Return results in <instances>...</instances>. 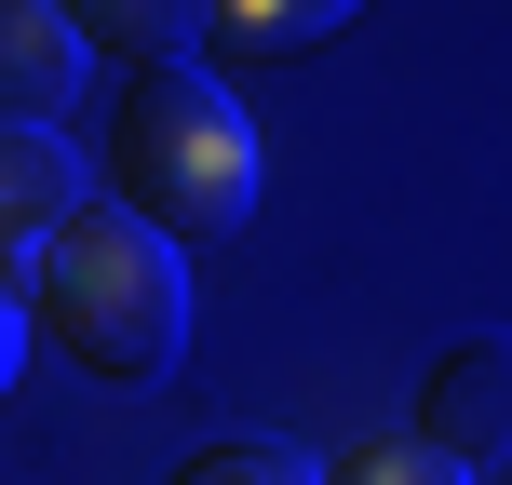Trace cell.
Segmentation results:
<instances>
[{"label":"cell","mask_w":512,"mask_h":485,"mask_svg":"<svg viewBox=\"0 0 512 485\" xmlns=\"http://www.w3.org/2000/svg\"><path fill=\"white\" fill-rule=\"evenodd\" d=\"M68 203H81V149L54 122H0V297L14 310H27V256Z\"/></svg>","instance_id":"cell-4"},{"label":"cell","mask_w":512,"mask_h":485,"mask_svg":"<svg viewBox=\"0 0 512 485\" xmlns=\"http://www.w3.org/2000/svg\"><path fill=\"white\" fill-rule=\"evenodd\" d=\"M54 27L108 68H189L203 54V0H54Z\"/></svg>","instance_id":"cell-5"},{"label":"cell","mask_w":512,"mask_h":485,"mask_svg":"<svg viewBox=\"0 0 512 485\" xmlns=\"http://www.w3.org/2000/svg\"><path fill=\"white\" fill-rule=\"evenodd\" d=\"M176 485H310V459L297 445H256V432H230V445H203Z\"/></svg>","instance_id":"cell-9"},{"label":"cell","mask_w":512,"mask_h":485,"mask_svg":"<svg viewBox=\"0 0 512 485\" xmlns=\"http://www.w3.org/2000/svg\"><path fill=\"white\" fill-rule=\"evenodd\" d=\"M364 0H203V27H216V54H297V41H324V27H351Z\"/></svg>","instance_id":"cell-7"},{"label":"cell","mask_w":512,"mask_h":485,"mask_svg":"<svg viewBox=\"0 0 512 485\" xmlns=\"http://www.w3.org/2000/svg\"><path fill=\"white\" fill-rule=\"evenodd\" d=\"M108 203L162 243H230L256 216V122L203 68H135L108 95Z\"/></svg>","instance_id":"cell-2"},{"label":"cell","mask_w":512,"mask_h":485,"mask_svg":"<svg viewBox=\"0 0 512 485\" xmlns=\"http://www.w3.org/2000/svg\"><path fill=\"white\" fill-rule=\"evenodd\" d=\"M81 68L95 54L54 27V0H0V122H54L81 95Z\"/></svg>","instance_id":"cell-6"},{"label":"cell","mask_w":512,"mask_h":485,"mask_svg":"<svg viewBox=\"0 0 512 485\" xmlns=\"http://www.w3.org/2000/svg\"><path fill=\"white\" fill-rule=\"evenodd\" d=\"M14 364H27V310L0 297V405H14Z\"/></svg>","instance_id":"cell-10"},{"label":"cell","mask_w":512,"mask_h":485,"mask_svg":"<svg viewBox=\"0 0 512 485\" xmlns=\"http://www.w3.org/2000/svg\"><path fill=\"white\" fill-rule=\"evenodd\" d=\"M27 324L108 391H149L189 337V270L162 230H135L122 203H68L27 256Z\"/></svg>","instance_id":"cell-1"},{"label":"cell","mask_w":512,"mask_h":485,"mask_svg":"<svg viewBox=\"0 0 512 485\" xmlns=\"http://www.w3.org/2000/svg\"><path fill=\"white\" fill-rule=\"evenodd\" d=\"M432 459H459V472H486L499 459V432H512V351L499 337H459V351L418 378V418H405Z\"/></svg>","instance_id":"cell-3"},{"label":"cell","mask_w":512,"mask_h":485,"mask_svg":"<svg viewBox=\"0 0 512 485\" xmlns=\"http://www.w3.org/2000/svg\"><path fill=\"white\" fill-rule=\"evenodd\" d=\"M310 485H472V472H459V459H432L418 432H364V445H337Z\"/></svg>","instance_id":"cell-8"}]
</instances>
